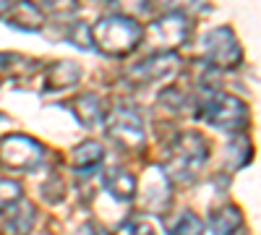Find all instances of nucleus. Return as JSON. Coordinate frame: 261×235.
<instances>
[{
	"label": "nucleus",
	"instance_id": "f257e3e1",
	"mask_svg": "<svg viewBox=\"0 0 261 235\" xmlns=\"http://www.w3.org/2000/svg\"><path fill=\"white\" fill-rule=\"evenodd\" d=\"M89 29H92V47L107 58H128L130 53L139 50L144 39V27L125 13H107L97 18V24Z\"/></svg>",
	"mask_w": 261,
	"mask_h": 235
},
{
	"label": "nucleus",
	"instance_id": "f03ea898",
	"mask_svg": "<svg viewBox=\"0 0 261 235\" xmlns=\"http://www.w3.org/2000/svg\"><path fill=\"white\" fill-rule=\"evenodd\" d=\"M209 160V141L199 131H183L165 146V175L175 183H193Z\"/></svg>",
	"mask_w": 261,
	"mask_h": 235
},
{
	"label": "nucleus",
	"instance_id": "7ed1b4c3",
	"mask_svg": "<svg viewBox=\"0 0 261 235\" xmlns=\"http://www.w3.org/2000/svg\"><path fill=\"white\" fill-rule=\"evenodd\" d=\"M199 118L225 134H238L241 136L248 125V108L243 99H238L235 94H225L220 89L204 87V97L199 99Z\"/></svg>",
	"mask_w": 261,
	"mask_h": 235
},
{
	"label": "nucleus",
	"instance_id": "20e7f679",
	"mask_svg": "<svg viewBox=\"0 0 261 235\" xmlns=\"http://www.w3.org/2000/svg\"><path fill=\"white\" fill-rule=\"evenodd\" d=\"M102 131L123 152H139L146 144L144 118L130 105H118V108L107 110L105 120H102Z\"/></svg>",
	"mask_w": 261,
	"mask_h": 235
},
{
	"label": "nucleus",
	"instance_id": "39448f33",
	"mask_svg": "<svg viewBox=\"0 0 261 235\" xmlns=\"http://www.w3.org/2000/svg\"><path fill=\"white\" fill-rule=\"evenodd\" d=\"M188 34H191V18L183 11H167L144 29L141 42H146L154 53H175L180 45H186Z\"/></svg>",
	"mask_w": 261,
	"mask_h": 235
},
{
	"label": "nucleus",
	"instance_id": "423d86ee",
	"mask_svg": "<svg viewBox=\"0 0 261 235\" xmlns=\"http://www.w3.org/2000/svg\"><path fill=\"white\" fill-rule=\"evenodd\" d=\"M201 58L206 68L232 71L243 63V50L230 27H214L201 37Z\"/></svg>",
	"mask_w": 261,
	"mask_h": 235
},
{
	"label": "nucleus",
	"instance_id": "0eeeda50",
	"mask_svg": "<svg viewBox=\"0 0 261 235\" xmlns=\"http://www.w3.org/2000/svg\"><path fill=\"white\" fill-rule=\"evenodd\" d=\"M45 160V146L34 136L8 134L0 139V167L11 173H32Z\"/></svg>",
	"mask_w": 261,
	"mask_h": 235
},
{
	"label": "nucleus",
	"instance_id": "6e6552de",
	"mask_svg": "<svg viewBox=\"0 0 261 235\" xmlns=\"http://www.w3.org/2000/svg\"><path fill=\"white\" fill-rule=\"evenodd\" d=\"M183 60L178 53H151L149 58L139 60L136 66H130L123 73V81L130 89H141V87H151V84L167 81L172 76L180 73Z\"/></svg>",
	"mask_w": 261,
	"mask_h": 235
},
{
	"label": "nucleus",
	"instance_id": "1a4fd4ad",
	"mask_svg": "<svg viewBox=\"0 0 261 235\" xmlns=\"http://www.w3.org/2000/svg\"><path fill=\"white\" fill-rule=\"evenodd\" d=\"M170 178L165 175V170L160 165L149 167V173L144 178V199H141V206L146 212H151V215H162V212H167L170 206Z\"/></svg>",
	"mask_w": 261,
	"mask_h": 235
},
{
	"label": "nucleus",
	"instance_id": "9d476101",
	"mask_svg": "<svg viewBox=\"0 0 261 235\" xmlns=\"http://www.w3.org/2000/svg\"><path fill=\"white\" fill-rule=\"evenodd\" d=\"M37 225V209L32 201L21 199L3 212L0 220V235H29Z\"/></svg>",
	"mask_w": 261,
	"mask_h": 235
},
{
	"label": "nucleus",
	"instance_id": "9b49d317",
	"mask_svg": "<svg viewBox=\"0 0 261 235\" xmlns=\"http://www.w3.org/2000/svg\"><path fill=\"white\" fill-rule=\"evenodd\" d=\"M102 188L115 201L128 204V201H134L136 194H139V180H136V175H130L128 170H123V167H107L102 173Z\"/></svg>",
	"mask_w": 261,
	"mask_h": 235
},
{
	"label": "nucleus",
	"instance_id": "f8f14e48",
	"mask_svg": "<svg viewBox=\"0 0 261 235\" xmlns=\"http://www.w3.org/2000/svg\"><path fill=\"white\" fill-rule=\"evenodd\" d=\"M105 157H107L105 146L99 141L89 139V141H81L79 146H73L68 162H71V167L76 170L79 175H92L94 170H99L105 165Z\"/></svg>",
	"mask_w": 261,
	"mask_h": 235
},
{
	"label": "nucleus",
	"instance_id": "ddd939ff",
	"mask_svg": "<svg viewBox=\"0 0 261 235\" xmlns=\"http://www.w3.org/2000/svg\"><path fill=\"white\" fill-rule=\"evenodd\" d=\"M3 21H8V27L21 32H39L45 24V16L37 8V3H11Z\"/></svg>",
	"mask_w": 261,
	"mask_h": 235
},
{
	"label": "nucleus",
	"instance_id": "4468645a",
	"mask_svg": "<svg viewBox=\"0 0 261 235\" xmlns=\"http://www.w3.org/2000/svg\"><path fill=\"white\" fill-rule=\"evenodd\" d=\"M71 110L76 115V120L86 128H94V125H102L105 120V102L94 94V92H84L79 94L73 102H71Z\"/></svg>",
	"mask_w": 261,
	"mask_h": 235
},
{
	"label": "nucleus",
	"instance_id": "2eb2a0df",
	"mask_svg": "<svg viewBox=\"0 0 261 235\" xmlns=\"http://www.w3.org/2000/svg\"><path fill=\"white\" fill-rule=\"evenodd\" d=\"M241 230H243V215L232 204L217 206L209 215V232L212 235H241Z\"/></svg>",
	"mask_w": 261,
	"mask_h": 235
},
{
	"label": "nucleus",
	"instance_id": "dca6fc26",
	"mask_svg": "<svg viewBox=\"0 0 261 235\" xmlns=\"http://www.w3.org/2000/svg\"><path fill=\"white\" fill-rule=\"evenodd\" d=\"M81 79V71L76 63L63 60V63H53V66L45 71V92H63L76 87Z\"/></svg>",
	"mask_w": 261,
	"mask_h": 235
},
{
	"label": "nucleus",
	"instance_id": "f3484780",
	"mask_svg": "<svg viewBox=\"0 0 261 235\" xmlns=\"http://www.w3.org/2000/svg\"><path fill=\"white\" fill-rule=\"evenodd\" d=\"M251 160H253V146H251V141H248L243 134L235 136V139L227 144V167H230V170H241V167H246Z\"/></svg>",
	"mask_w": 261,
	"mask_h": 235
},
{
	"label": "nucleus",
	"instance_id": "a211bd4d",
	"mask_svg": "<svg viewBox=\"0 0 261 235\" xmlns=\"http://www.w3.org/2000/svg\"><path fill=\"white\" fill-rule=\"evenodd\" d=\"M206 225L193 212H180V215L167 225V235H204Z\"/></svg>",
	"mask_w": 261,
	"mask_h": 235
},
{
	"label": "nucleus",
	"instance_id": "6ab92c4d",
	"mask_svg": "<svg viewBox=\"0 0 261 235\" xmlns=\"http://www.w3.org/2000/svg\"><path fill=\"white\" fill-rule=\"evenodd\" d=\"M21 199H24V188H21V183L13 180V178H0V215H3L8 206H13L16 201H21Z\"/></svg>",
	"mask_w": 261,
	"mask_h": 235
},
{
	"label": "nucleus",
	"instance_id": "aec40b11",
	"mask_svg": "<svg viewBox=\"0 0 261 235\" xmlns=\"http://www.w3.org/2000/svg\"><path fill=\"white\" fill-rule=\"evenodd\" d=\"M65 42H71L73 47L79 50H94L92 47V29L81 24V21H76V24H68V29H65Z\"/></svg>",
	"mask_w": 261,
	"mask_h": 235
},
{
	"label": "nucleus",
	"instance_id": "412c9836",
	"mask_svg": "<svg viewBox=\"0 0 261 235\" xmlns=\"http://www.w3.org/2000/svg\"><path fill=\"white\" fill-rule=\"evenodd\" d=\"M125 232H128V235H157L154 225L146 222V220H134V222H128V225H125Z\"/></svg>",
	"mask_w": 261,
	"mask_h": 235
},
{
	"label": "nucleus",
	"instance_id": "4be33fe9",
	"mask_svg": "<svg viewBox=\"0 0 261 235\" xmlns=\"http://www.w3.org/2000/svg\"><path fill=\"white\" fill-rule=\"evenodd\" d=\"M76 235H113V232L105 230V227H99L97 222H84V227H81Z\"/></svg>",
	"mask_w": 261,
	"mask_h": 235
},
{
	"label": "nucleus",
	"instance_id": "5701e85b",
	"mask_svg": "<svg viewBox=\"0 0 261 235\" xmlns=\"http://www.w3.org/2000/svg\"><path fill=\"white\" fill-rule=\"evenodd\" d=\"M11 3H0V18H6V11H8Z\"/></svg>",
	"mask_w": 261,
	"mask_h": 235
}]
</instances>
